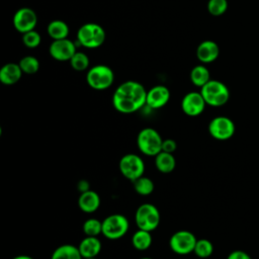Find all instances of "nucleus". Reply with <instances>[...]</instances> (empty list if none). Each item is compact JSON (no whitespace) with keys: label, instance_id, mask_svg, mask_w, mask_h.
<instances>
[{"label":"nucleus","instance_id":"1","mask_svg":"<svg viewBox=\"0 0 259 259\" xmlns=\"http://www.w3.org/2000/svg\"><path fill=\"white\" fill-rule=\"evenodd\" d=\"M147 90L133 80L121 83L113 92L112 105L120 113H134L146 105Z\"/></svg>","mask_w":259,"mask_h":259},{"label":"nucleus","instance_id":"2","mask_svg":"<svg viewBox=\"0 0 259 259\" xmlns=\"http://www.w3.org/2000/svg\"><path fill=\"white\" fill-rule=\"evenodd\" d=\"M200 93L206 105L220 107L225 105L230 99V90L226 84L219 80H209L201 87Z\"/></svg>","mask_w":259,"mask_h":259},{"label":"nucleus","instance_id":"3","mask_svg":"<svg viewBox=\"0 0 259 259\" xmlns=\"http://www.w3.org/2000/svg\"><path fill=\"white\" fill-rule=\"evenodd\" d=\"M162 143L161 135L153 127L141 130L137 137L138 149L141 153L150 157H155L162 151Z\"/></svg>","mask_w":259,"mask_h":259},{"label":"nucleus","instance_id":"4","mask_svg":"<svg viewBox=\"0 0 259 259\" xmlns=\"http://www.w3.org/2000/svg\"><path fill=\"white\" fill-rule=\"evenodd\" d=\"M160 221V211L153 203L145 202L138 206L135 213V223L138 229L153 232L158 228Z\"/></svg>","mask_w":259,"mask_h":259},{"label":"nucleus","instance_id":"5","mask_svg":"<svg viewBox=\"0 0 259 259\" xmlns=\"http://www.w3.org/2000/svg\"><path fill=\"white\" fill-rule=\"evenodd\" d=\"M105 37L106 33L103 27L93 22L83 24L77 31L78 42L89 49L100 47L105 41Z\"/></svg>","mask_w":259,"mask_h":259},{"label":"nucleus","instance_id":"6","mask_svg":"<svg viewBox=\"0 0 259 259\" xmlns=\"http://www.w3.org/2000/svg\"><path fill=\"white\" fill-rule=\"evenodd\" d=\"M87 84L95 90H105L114 81V73L106 65H96L91 67L86 74Z\"/></svg>","mask_w":259,"mask_h":259},{"label":"nucleus","instance_id":"7","mask_svg":"<svg viewBox=\"0 0 259 259\" xmlns=\"http://www.w3.org/2000/svg\"><path fill=\"white\" fill-rule=\"evenodd\" d=\"M130 223L123 214L112 213L102 221V235L108 240H118L128 231Z\"/></svg>","mask_w":259,"mask_h":259},{"label":"nucleus","instance_id":"8","mask_svg":"<svg viewBox=\"0 0 259 259\" xmlns=\"http://www.w3.org/2000/svg\"><path fill=\"white\" fill-rule=\"evenodd\" d=\"M118 168L121 175L131 181L138 179L145 173L144 160L134 153L123 155L119 160Z\"/></svg>","mask_w":259,"mask_h":259},{"label":"nucleus","instance_id":"9","mask_svg":"<svg viewBox=\"0 0 259 259\" xmlns=\"http://www.w3.org/2000/svg\"><path fill=\"white\" fill-rule=\"evenodd\" d=\"M195 235L187 230H180L172 234L169 239L170 249L178 255H187L194 251L196 244Z\"/></svg>","mask_w":259,"mask_h":259},{"label":"nucleus","instance_id":"10","mask_svg":"<svg viewBox=\"0 0 259 259\" xmlns=\"http://www.w3.org/2000/svg\"><path fill=\"white\" fill-rule=\"evenodd\" d=\"M208 134L218 141H226L231 139L235 134L234 121L224 115L213 117L208 123Z\"/></svg>","mask_w":259,"mask_h":259},{"label":"nucleus","instance_id":"11","mask_svg":"<svg viewBox=\"0 0 259 259\" xmlns=\"http://www.w3.org/2000/svg\"><path fill=\"white\" fill-rule=\"evenodd\" d=\"M12 22L14 28L23 34L34 29L37 22V16L31 8L21 7L14 13Z\"/></svg>","mask_w":259,"mask_h":259},{"label":"nucleus","instance_id":"12","mask_svg":"<svg viewBox=\"0 0 259 259\" xmlns=\"http://www.w3.org/2000/svg\"><path fill=\"white\" fill-rule=\"evenodd\" d=\"M205 100L200 92L191 91L186 93L181 100V109L188 116H198L205 108Z\"/></svg>","mask_w":259,"mask_h":259},{"label":"nucleus","instance_id":"13","mask_svg":"<svg viewBox=\"0 0 259 259\" xmlns=\"http://www.w3.org/2000/svg\"><path fill=\"white\" fill-rule=\"evenodd\" d=\"M49 52L52 58L57 61H70L77 51L75 44L72 40L68 38H62L53 40Z\"/></svg>","mask_w":259,"mask_h":259},{"label":"nucleus","instance_id":"14","mask_svg":"<svg viewBox=\"0 0 259 259\" xmlns=\"http://www.w3.org/2000/svg\"><path fill=\"white\" fill-rule=\"evenodd\" d=\"M170 99V91L164 85H156L147 91L146 105L152 109L165 106Z\"/></svg>","mask_w":259,"mask_h":259},{"label":"nucleus","instance_id":"15","mask_svg":"<svg viewBox=\"0 0 259 259\" xmlns=\"http://www.w3.org/2000/svg\"><path fill=\"white\" fill-rule=\"evenodd\" d=\"M219 55L220 48L213 40H203L198 45L196 49V57L203 64H208L215 61Z\"/></svg>","mask_w":259,"mask_h":259},{"label":"nucleus","instance_id":"16","mask_svg":"<svg viewBox=\"0 0 259 259\" xmlns=\"http://www.w3.org/2000/svg\"><path fill=\"white\" fill-rule=\"evenodd\" d=\"M78 207L86 213H92L96 211L101 203L99 194L94 190H88L80 193L78 197Z\"/></svg>","mask_w":259,"mask_h":259},{"label":"nucleus","instance_id":"17","mask_svg":"<svg viewBox=\"0 0 259 259\" xmlns=\"http://www.w3.org/2000/svg\"><path fill=\"white\" fill-rule=\"evenodd\" d=\"M22 73L19 64L7 63L0 69V82L4 85H14L20 80Z\"/></svg>","mask_w":259,"mask_h":259},{"label":"nucleus","instance_id":"18","mask_svg":"<svg viewBox=\"0 0 259 259\" xmlns=\"http://www.w3.org/2000/svg\"><path fill=\"white\" fill-rule=\"evenodd\" d=\"M101 241L97 237L86 236L78 245L79 251L83 258H94L101 251Z\"/></svg>","mask_w":259,"mask_h":259},{"label":"nucleus","instance_id":"19","mask_svg":"<svg viewBox=\"0 0 259 259\" xmlns=\"http://www.w3.org/2000/svg\"><path fill=\"white\" fill-rule=\"evenodd\" d=\"M155 166L159 172L168 174L175 169L176 160L173 154L161 151L155 156Z\"/></svg>","mask_w":259,"mask_h":259},{"label":"nucleus","instance_id":"20","mask_svg":"<svg viewBox=\"0 0 259 259\" xmlns=\"http://www.w3.org/2000/svg\"><path fill=\"white\" fill-rule=\"evenodd\" d=\"M51 259H83V257L78 246L72 244H63L54 250Z\"/></svg>","mask_w":259,"mask_h":259},{"label":"nucleus","instance_id":"21","mask_svg":"<svg viewBox=\"0 0 259 259\" xmlns=\"http://www.w3.org/2000/svg\"><path fill=\"white\" fill-rule=\"evenodd\" d=\"M151 233L152 232L138 229V231H136L132 236L133 247L138 251L148 250L151 247L153 242Z\"/></svg>","mask_w":259,"mask_h":259},{"label":"nucleus","instance_id":"22","mask_svg":"<svg viewBox=\"0 0 259 259\" xmlns=\"http://www.w3.org/2000/svg\"><path fill=\"white\" fill-rule=\"evenodd\" d=\"M48 34L55 40V39H62L67 38L69 34V26L63 20H53L49 23L47 27Z\"/></svg>","mask_w":259,"mask_h":259},{"label":"nucleus","instance_id":"23","mask_svg":"<svg viewBox=\"0 0 259 259\" xmlns=\"http://www.w3.org/2000/svg\"><path fill=\"white\" fill-rule=\"evenodd\" d=\"M210 80V74L208 69L203 65H197L190 71V81L197 87L204 86Z\"/></svg>","mask_w":259,"mask_h":259},{"label":"nucleus","instance_id":"24","mask_svg":"<svg viewBox=\"0 0 259 259\" xmlns=\"http://www.w3.org/2000/svg\"><path fill=\"white\" fill-rule=\"evenodd\" d=\"M133 182V186L135 191L143 196H147L150 195L155 188V184L153 182V180L145 175L139 177L138 179L132 181Z\"/></svg>","mask_w":259,"mask_h":259},{"label":"nucleus","instance_id":"25","mask_svg":"<svg viewBox=\"0 0 259 259\" xmlns=\"http://www.w3.org/2000/svg\"><path fill=\"white\" fill-rule=\"evenodd\" d=\"M82 230L85 236L98 237L102 234V222L95 218H89L83 223Z\"/></svg>","mask_w":259,"mask_h":259},{"label":"nucleus","instance_id":"26","mask_svg":"<svg viewBox=\"0 0 259 259\" xmlns=\"http://www.w3.org/2000/svg\"><path fill=\"white\" fill-rule=\"evenodd\" d=\"M213 252V245L207 239H197L193 253L201 259H205L211 256Z\"/></svg>","mask_w":259,"mask_h":259},{"label":"nucleus","instance_id":"27","mask_svg":"<svg viewBox=\"0 0 259 259\" xmlns=\"http://www.w3.org/2000/svg\"><path fill=\"white\" fill-rule=\"evenodd\" d=\"M19 66L23 73L27 75L35 74L39 69V62L33 56H25L19 61Z\"/></svg>","mask_w":259,"mask_h":259},{"label":"nucleus","instance_id":"28","mask_svg":"<svg viewBox=\"0 0 259 259\" xmlns=\"http://www.w3.org/2000/svg\"><path fill=\"white\" fill-rule=\"evenodd\" d=\"M71 67L76 71H84L89 67L90 61L88 56L82 52H76L70 60Z\"/></svg>","mask_w":259,"mask_h":259},{"label":"nucleus","instance_id":"29","mask_svg":"<svg viewBox=\"0 0 259 259\" xmlns=\"http://www.w3.org/2000/svg\"><path fill=\"white\" fill-rule=\"evenodd\" d=\"M228 9L227 0H208L207 2V11L212 16H221Z\"/></svg>","mask_w":259,"mask_h":259},{"label":"nucleus","instance_id":"30","mask_svg":"<svg viewBox=\"0 0 259 259\" xmlns=\"http://www.w3.org/2000/svg\"><path fill=\"white\" fill-rule=\"evenodd\" d=\"M40 41H41V36L34 29L27 31V32L23 33V35H22V42L24 44L25 47H27L29 49H34V48L38 47Z\"/></svg>","mask_w":259,"mask_h":259},{"label":"nucleus","instance_id":"31","mask_svg":"<svg viewBox=\"0 0 259 259\" xmlns=\"http://www.w3.org/2000/svg\"><path fill=\"white\" fill-rule=\"evenodd\" d=\"M177 149V144L173 139H165L162 143V151L173 154Z\"/></svg>","mask_w":259,"mask_h":259},{"label":"nucleus","instance_id":"32","mask_svg":"<svg viewBox=\"0 0 259 259\" xmlns=\"http://www.w3.org/2000/svg\"><path fill=\"white\" fill-rule=\"evenodd\" d=\"M227 259H251L250 255L244 251H241V250H236V251H233L231 252Z\"/></svg>","mask_w":259,"mask_h":259},{"label":"nucleus","instance_id":"33","mask_svg":"<svg viewBox=\"0 0 259 259\" xmlns=\"http://www.w3.org/2000/svg\"><path fill=\"white\" fill-rule=\"evenodd\" d=\"M77 189L80 193L82 192H85V191H88L90 190V183L88 180L86 179H81L77 182Z\"/></svg>","mask_w":259,"mask_h":259},{"label":"nucleus","instance_id":"34","mask_svg":"<svg viewBox=\"0 0 259 259\" xmlns=\"http://www.w3.org/2000/svg\"><path fill=\"white\" fill-rule=\"evenodd\" d=\"M12 259H33V258L29 255H17L15 257H13Z\"/></svg>","mask_w":259,"mask_h":259},{"label":"nucleus","instance_id":"35","mask_svg":"<svg viewBox=\"0 0 259 259\" xmlns=\"http://www.w3.org/2000/svg\"><path fill=\"white\" fill-rule=\"evenodd\" d=\"M139 259H153L151 257H142V258H139Z\"/></svg>","mask_w":259,"mask_h":259},{"label":"nucleus","instance_id":"36","mask_svg":"<svg viewBox=\"0 0 259 259\" xmlns=\"http://www.w3.org/2000/svg\"><path fill=\"white\" fill-rule=\"evenodd\" d=\"M83 259H97V257H94V258H83Z\"/></svg>","mask_w":259,"mask_h":259}]
</instances>
